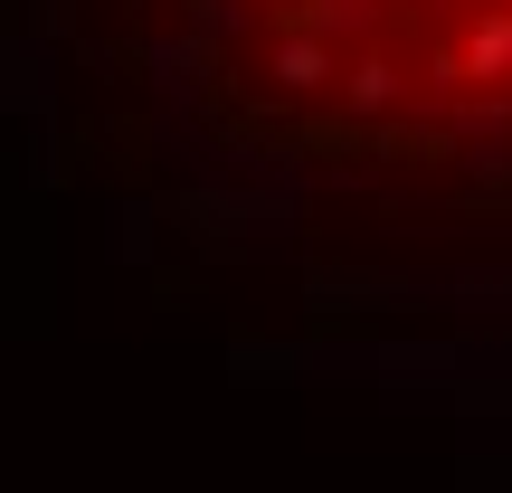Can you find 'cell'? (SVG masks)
I'll return each instance as SVG.
<instances>
[{
    "label": "cell",
    "mask_w": 512,
    "mask_h": 493,
    "mask_svg": "<svg viewBox=\"0 0 512 493\" xmlns=\"http://www.w3.org/2000/svg\"><path fill=\"white\" fill-rule=\"evenodd\" d=\"M48 181L294 323H512V0H29Z\"/></svg>",
    "instance_id": "obj_1"
}]
</instances>
